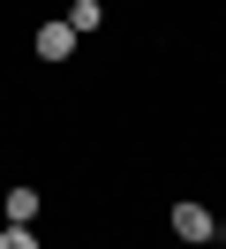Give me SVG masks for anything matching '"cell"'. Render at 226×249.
I'll return each mask as SVG.
<instances>
[{
  "label": "cell",
  "instance_id": "cell-1",
  "mask_svg": "<svg viewBox=\"0 0 226 249\" xmlns=\"http://www.w3.org/2000/svg\"><path fill=\"white\" fill-rule=\"evenodd\" d=\"M211 234H219V219L204 204H174V242H211Z\"/></svg>",
  "mask_w": 226,
  "mask_h": 249
},
{
  "label": "cell",
  "instance_id": "cell-5",
  "mask_svg": "<svg viewBox=\"0 0 226 249\" xmlns=\"http://www.w3.org/2000/svg\"><path fill=\"white\" fill-rule=\"evenodd\" d=\"M0 249H38V234L30 227H0Z\"/></svg>",
  "mask_w": 226,
  "mask_h": 249
},
{
  "label": "cell",
  "instance_id": "cell-4",
  "mask_svg": "<svg viewBox=\"0 0 226 249\" xmlns=\"http://www.w3.org/2000/svg\"><path fill=\"white\" fill-rule=\"evenodd\" d=\"M98 23H105V8H98V0H75V8H68V31H75V38H83V31H98Z\"/></svg>",
  "mask_w": 226,
  "mask_h": 249
},
{
  "label": "cell",
  "instance_id": "cell-3",
  "mask_svg": "<svg viewBox=\"0 0 226 249\" xmlns=\"http://www.w3.org/2000/svg\"><path fill=\"white\" fill-rule=\"evenodd\" d=\"M38 189H8V227H30V219H38Z\"/></svg>",
  "mask_w": 226,
  "mask_h": 249
},
{
  "label": "cell",
  "instance_id": "cell-2",
  "mask_svg": "<svg viewBox=\"0 0 226 249\" xmlns=\"http://www.w3.org/2000/svg\"><path fill=\"white\" fill-rule=\"evenodd\" d=\"M68 53H75V31L68 23H45L38 31V61H68Z\"/></svg>",
  "mask_w": 226,
  "mask_h": 249
}]
</instances>
